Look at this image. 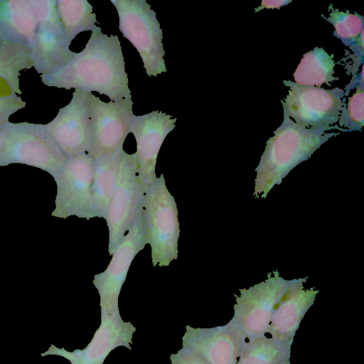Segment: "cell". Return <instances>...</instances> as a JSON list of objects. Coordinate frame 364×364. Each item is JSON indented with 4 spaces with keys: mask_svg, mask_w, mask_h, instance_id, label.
I'll list each match as a JSON object with an SVG mask.
<instances>
[{
    "mask_svg": "<svg viewBox=\"0 0 364 364\" xmlns=\"http://www.w3.org/2000/svg\"><path fill=\"white\" fill-rule=\"evenodd\" d=\"M41 77L48 87L95 91L112 102L132 99L119 38L104 34L100 27L92 31L85 48L75 53L72 60Z\"/></svg>",
    "mask_w": 364,
    "mask_h": 364,
    "instance_id": "1",
    "label": "cell"
},
{
    "mask_svg": "<svg viewBox=\"0 0 364 364\" xmlns=\"http://www.w3.org/2000/svg\"><path fill=\"white\" fill-rule=\"evenodd\" d=\"M282 124L267 141L259 165L255 169V193L265 198L271 188L330 138L339 133L324 129L307 128L295 123L284 111Z\"/></svg>",
    "mask_w": 364,
    "mask_h": 364,
    "instance_id": "2",
    "label": "cell"
},
{
    "mask_svg": "<svg viewBox=\"0 0 364 364\" xmlns=\"http://www.w3.org/2000/svg\"><path fill=\"white\" fill-rule=\"evenodd\" d=\"M1 132L0 166L26 164L54 176L68 159L51 139L44 124L8 122Z\"/></svg>",
    "mask_w": 364,
    "mask_h": 364,
    "instance_id": "3",
    "label": "cell"
},
{
    "mask_svg": "<svg viewBox=\"0 0 364 364\" xmlns=\"http://www.w3.org/2000/svg\"><path fill=\"white\" fill-rule=\"evenodd\" d=\"M143 210L152 265L168 266L178 257L180 225L176 203L164 174L145 191Z\"/></svg>",
    "mask_w": 364,
    "mask_h": 364,
    "instance_id": "4",
    "label": "cell"
},
{
    "mask_svg": "<svg viewBox=\"0 0 364 364\" xmlns=\"http://www.w3.org/2000/svg\"><path fill=\"white\" fill-rule=\"evenodd\" d=\"M119 16V28L136 48L149 76L166 72L163 31L156 12L144 0H110Z\"/></svg>",
    "mask_w": 364,
    "mask_h": 364,
    "instance_id": "5",
    "label": "cell"
},
{
    "mask_svg": "<svg viewBox=\"0 0 364 364\" xmlns=\"http://www.w3.org/2000/svg\"><path fill=\"white\" fill-rule=\"evenodd\" d=\"M283 83L289 87L285 99L281 100L283 110L295 123L307 128L348 132L336 125L345 100L343 90L304 86L287 80Z\"/></svg>",
    "mask_w": 364,
    "mask_h": 364,
    "instance_id": "6",
    "label": "cell"
},
{
    "mask_svg": "<svg viewBox=\"0 0 364 364\" xmlns=\"http://www.w3.org/2000/svg\"><path fill=\"white\" fill-rule=\"evenodd\" d=\"M291 280L273 276L247 289H241L230 322L245 338H253L268 333L272 316Z\"/></svg>",
    "mask_w": 364,
    "mask_h": 364,
    "instance_id": "7",
    "label": "cell"
},
{
    "mask_svg": "<svg viewBox=\"0 0 364 364\" xmlns=\"http://www.w3.org/2000/svg\"><path fill=\"white\" fill-rule=\"evenodd\" d=\"M36 19L30 46L33 66L42 75L52 73L68 63L75 53L70 50L58 16L55 0H28Z\"/></svg>",
    "mask_w": 364,
    "mask_h": 364,
    "instance_id": "8",
    "label": "cell"
},
{
    "mask_svg": "<svg viewBox=\"0 0 364 364\" xmlns=\"http://www.w3.org/2000/svg\"><path fill=\"white\" fill-rule=\"evenodd\" d=\"M144 193L135 154L123 151L114 193L105 218L109 230V255L132 227L143 205Z\"/></svg>",
    "mask_w": 364,
    "mask_h": 364,
    "instance_id": "9",
    "label": "cell"
},
{
    "mask_svg": "<svg viewBox=\"0 0 364 364\" xmlns=\"http://www.w3.org/2000/svg\"><path fill=\"white\" fill-rule=\"evenodd\" d=\"M95 160L84 153L68 158L62 168L53 176L57 185L55 208L52 216L67 218L75 215L87 220L93 218L91 187Z\"/></svg>",
    "mask_w": 364,
    "mask_h": 364,
    "instance_id": "10",
    "label": "cell"
},
{
    "mask_svg": "<svg viewBox=\"0 0 364 364\" xmlns=\"http://www.w3.org/2000/svg\"><path fill=\"white\" fill-rule=\"evenodd\" d=\"M147 244L143 205L130 229L112 254L107 269L94 276L101 310L108 314L119 311L118 298L131 264Z\"/></svg>",
    "mask_w": 364,
    "mask_h": 364,
    "instance_id": "11",
    "label": "cell"
},
{
    "mask_svg": "<svg viewBox=\"0 0 364 364\" xmlns=\"http://www.w3.org/2000/svg\"><path fill=\"white\" fill-rule=\"evenodd\" d=\"M132 99L105 102L92 95L90 99L92 139L89 155L95 161L123 149L132 116Z\"/></svg>",
    "mask_w": 364,
    "mask_h": 364,
    "instance_id": "12",
    "label": "cell"
},
{
    "mask_svg": "<svg viewBox=\"0 0 364 364\" xmlns=\"http://www.w3.org/2000/svg\"><path fill=\"white\" fill-rule=\"evenodd\" d=\"M91 95L92 92L75 89L70 103L60 108L50 122L44 124L51 139L68 158L90 152Z\"/></svg>",
    "mask_w": 364,
    "mask_h": 364,
    "instance_id": "13",
    "label": "cell"
},
{
    "mask_svg": "<svg viewBox=\"0 0 364 364\" xmlns=\"http://www.w3.org/2000/svg\"><path fill=\"white\" fill-rule=\"evenodd\" d=\"M176 122V118L160 111L132 116L129 132L136 141L134 154L138 164V176L145 191L157 179L158 154L165 138L175 128Z\"/></svg>",
    "mask_w": 364,
    "mask_h": 364,
    "instance_id": "14",
    "label": "cell"
},
{
    "mask_svg": "<svg viewBox=\"0 0 364 364\" xmlns=\"http://www.w3.org/2000/svg\"><path fill=\"white\" fill-rule=\"evenodd\" d=\"M245 336L230 321L211 328L186 326L183 348L191 351L208 364H237Z\"/></svg>",
    "mask_w": 364,
    "mask_h": 364,
    "instance_id": "15",
    "label": "cell"
},
{
    "mask_svg": "<svg viewBox=\"0 0 364 364\" xmlns=\"http://www.w3.org/2000/svg\"><path fill=\"white\" fill-rule=\"evenodd\" d=\"M32 67L28 46L0 39V131L11 114L25 107L26 102L17 96L22 93L20 70Z\"/></svg>",
    "mask_w": 364,
    "mask_h": 364,
    "instance_id": "16",
    "label": "cell"
},
{
    "mask_svg": "<svg viewBox=\"0 0 364 364\" xmlns=\"http://www.w3.org/2000/svg\"><path fill=\"white\" fill-rule=\"evenodd\" d=\"M136 328L122 321L119 312L108 314L101 310V324L91 342L84 350L71 353L74 364H102L109 352L122 346L131 350L132 335Z\"/></svg>",
    "mask_w": 364,
    "mask_h": 364,
    "instance_id": "17",
    "label": "cell"
},
{
    "mask_svg": "<svg viewBox=\"0 0 364 364\" xmlns=\"http://www.w3.org/2000/svg\"><path fill=\"white\" fill-rule=\"evenodd\" d=\"M307 277L292 279L272 316L268 333L282 342H292L300 322L315 300L318 290L304 289Z\"/></svg>",
    "mask_w": 364,
    "mask_h": 364,
    "instance_id": "18",
    "label": "cell"
},
{
    "mask_svg": "<svg viewBox=\"0 0 364 364\" xmlns=\"http://www.w3.org/2000/svg\"><path fill=\"white\" fill-rule=\"evenodd\" d=\"M36 19L28 0H0V39L30 47Z\"/></svg>",
    "mask_w": 364,
    "mask_h": 364,
    "instance_id": "19",
    "label": "cell"
},
{
    "mask_svg": "<svg viewBox=\"0 0 364 364\" xmlns=\"http://www.w3.org/2000/svg\"><path fill=\"white\" fill-rule=\"evenodd\" d=\"M124 149L95 161L91 187V208L93 218H105L117 184V174Z\"/></svg>",
    "mask_w": 364,
    "mask_h": 364,
    "instance_id": "20",
    "label": "cell"
},
{
    "mask_svg": "<svg viewBox=\"0 0 364 364\" xmlns=\"http://www.w3.org/2000/svg\"><path fill=\"white\" fill-rule=\"evenodd\" d=\"M333 54L329 55L323 48L315 47L304 54L293 75L296 84L304 86L321 87L323 84L338 80L335 77Z\"/></svg>",
    "mask_w": 364,
    "mask_h": 364,
    "instance_id": "21",
    "label": "cell"
},
{
    "mask_svg": "<svg viewBox=\"0 0 364 364\" xmlns=\"http://www.w3.org/2000/svg\"><path fill=\"white\" fill-rule=\"evenodd\" d=\"M56 9L65 36L69 44L75 36L86 31H95L98 26L96 14L86 0H57Z\"/></svg>",
    "mask_w": 364,
    "mask_h": 364,
    "instance_id": "22",
    "label": "cell"
},
{
    "mask_svg": "<svg viewBox=\"0 0 364 364\" xmlns=\"http://www.w3.org/2000/svg\"><path fill=\"white\" fill-rule=\"evenodd\" d=\"M292 342L265 336L245 342L237 364H284L289 361Z\"/></svg>",
    "mask_w": 364,
    "mask_h": 364,
    "instance_id": "23",
    "label": "cell"
},
{
    "mask_svg": "<svg viewBox=\"0 0 364 364\" xmlns=\"http://www.w3.org/2000/svg\"><path fill=\"white\" fill-rule=\"evenodd\" d=\"M331 9L329 16L325 17L334 27L333 35L339 38L346 46L353 44L361 31L364 29V18L356 12L350 14L349 11H342L338 9H333L332 4L328 7Z\"/></svg>",
    "mask_w": 364,
    "mask_h": 364,
    "instance_id": "24",
    "label": "cell"
},
{
    "mask_svg": "<svg viewBox=\"0 0 364 364\" xmlns=\"http://www.w3.org/2000/svg\"><path fill=\"white\" fill-rule=\"evenodd\" d=\"M355 87V93L343 102L338 121V126L348 132L362 131L364 125V83Z\"/></svg>",
    "mask_w": 364,
    "mask_h": 364,
    "instance_id": "25",
    "label": "cell"
},
{
    "mask_svg": "<svg viewBox=\"0 0 364 364\" xmlns=\"http://www.w3.org/2000/svg\"><path fill=\"white\" fill-rule=\"evenodd\" d=\"M171 364H208L191 351L183 348L171 355Z\"/></svg>",
    "mask_w": 364,
    "mask_h": 364,
    "instance_id": "26",
    "label": "cell"
},
{
    "mask_svg": "<svg viewBox=\"0 0 364 364\" xmlns=\"http://www.w3.org/2000/svg\"><path fill=\"white\" fill-rule=\"evenodd\" d=\"M291 0H264L262 1L261 6L255 9V12H258L261 9H279L283 6H286L291 3Z\"/></svg>",
    "mask_w": 364,
    "mask_h": 364,
    "instance_id": "27",
    "label": "cell"
},
{
    "mask_svg": "<svg viewBox=\"0 0 364 364\" xmlns=\"http://www.w3.org/2000/svg\"><path fill=\"white\" fill-rule=\"evenodd\" d=\"M1 139H2V132H1V131H0V144H1Z\"/></svg>",
    "mask_w": 364,
    "mask_h": 364,
    "instance_id": "28",
    "label": "cell"
},
{
    "mask_svg": "<svg viewBox=\"0 0 364 364\" xmlns=\"http://www.w3.org/2000/svg\"><path fill=\"white\" fill-rule=\"evenodd\" d=\"M284 364H290V361H288V362H287V363H285Z\"/></svg>",
    "mask_w": 364,
    "mask_h": 364,
    "instance_id": "29",
    "label": "cell"
}]
</instances>
